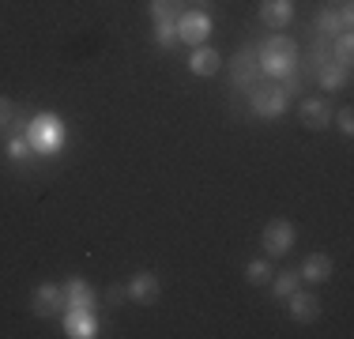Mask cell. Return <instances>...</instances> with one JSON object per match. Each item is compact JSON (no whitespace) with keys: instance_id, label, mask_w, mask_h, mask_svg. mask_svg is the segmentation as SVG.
<instances>
[{"instance_id":"6da1fadb","label":"cell","mask_w":354,"mask_h":339,"mask_svg":"<svg viewBox=\"0 0 354 339\" xmlns=\"http://www.w3.org/2000/svg\"><path fill=\"white\" fill-rule=\"evenodd\" d=\"M257 61H260V72H268L272 80H279L286 72H298V42L286 38V34H275V38H268L257 49Z\"/></svg>"},{"instance_id":"7a4b0ae2","label":"cell","mask_w":354,"mask_h":339,"mask_svg":"<svg viewBox=\"0 0 354 339\" xmlns=\"http://www.w3.org/2000/svg\"><path fill=\"white\" fill-rule=\"evenodd\" d=\"M27 140H30V147H35V151H41V155L61 151L64 147V125H61V117L38 113L35 121H30V129H27Z\"/></svg>"},{"instance_id":"3957f363","label":"cell","mask_w":354,"mask_h":339,"mask_svg":"<svg viewBox=\"0 0 354 339\" xmlns=\"http://www.w3.org/2000/svg\"><path fill=\"white\" fill-rule=\"evenodd\" d=\"M260 61H257V49L252 46H245V49H238V57L230 61V83L234 87H245V91H252L260 83Z\"/></svg>"},{"instance_id":"277c9868","label":"cell","mask_w":354,"mask_h":339,"mask_svg":"<svg viewBox=\"0 0 354 339\" xmlns=\"http://www.w3.org/2000/svg\"><path fill=\"white\" fill-rule=\"evenodd\" d=\"M249 102H252V113L257 117H268V121H275V117H283L286 109V95L279 91V83H272V87H252L249 91Z\"/></svg>"},{"instance_id":"5b68a950","label":"cell","mask_w":354,"mask_h":339,"mask_svg":"<svg viewBox=\"0 0 354 339\" xmlns=\"http://www.w3.org/2000/svg\"><path fill=\"white\" fill-rule=\"evenodd\" d=\"M30 309H35V317H61V313L68 309V302H64V286L41 283L35 291V298H30Z\"/></svg>"},{"instance_id":"8992f818","label":"cell","mask_w":354,"mask_h":339,"mask_svg":"<svg viewBox=\"0 0 354 339\" xmlns=\"http://www.w3.org/2000/svg\"><path fill=\"white\" fill-rule=\"evenodd\" d=\"M207 34H212V15L204 12H181L177 15V38L189 42V46H204Z\"/></svg>"},{"instance_id":"52a82bcc","label":"cell","mask_w":354,"mask_h":339,"mask_svg":"<svg viewBox=\"0 0 354 339\" xmlns=\"http://www.w3.org/2000/svg\"><path fill=\"white\" fill-rule=\"evenodd\" d=\"M294 223H286V219H272V223L264 226V234H260V241H264L268 257H283V253H290L294 245Z\"/></svg>"},{"instance_id":"ba28073f","label":"cell","mask_w":354,"mask_h":339,"mask_svg":"<svg viewBox=\"0 0 354 339\" xmlns=\"http://www.w3.org/2000/svg\"><path fill=\"white\" fill-rule=\"evenodd\" d=\"M64 332L72 339H95L98 336L95 309H64Z\"/></svg>"},{"instance_id":"9c48e42d","label":"cell","mask_w":354,"mask_h":339,"mask_svg":"<svg viewBox=\"0 0 354 339\" xmlns=\"http://www.w3.org/2000/svg\"><path fill=\"white\" fill-rule=\"evenodd\" d=\"M124 291H129L132 302L151 305V302H158V291H162V286H158V275H155V271H140V275L129 279V286H124Z\"/></svg>"},{"instance_id":"30bf717a","label":"cell","mask_w":354,"mask_h":339,"mask_svg":"<svg viewBox=\"0 0 354 339\" xmlns=\"http://www.w3.org/2000/svg\"><path fill=\"white\" fill-rule=\"evenodd\" d=\"M286 302H290V317L301 320V324H313V320L320 317V298L309 291H294L286 294Z\"/></svg>"},{"instance_id":"8fae6325","label":"cell","mask_w":354,"mask_h":339,"mask_svg":"<svg viewBox=\"0 0 354 339\" xmlns=\"http://www.w3.org/2000/svg\"><path fill=\"white\" fill-rule=\"evenodd\" d=\"M301 125H306L309 132H320L332 125V106H328L324 98H306L301 102Z\"/></svg>"},{"instance_id":"7c38bea8","label":"cell","mask_w":354,"mask_h":339,"mask_svg":"<svg viewBox=\"0 0 354 339\" xmlns=\"http://www.w3.org/2000/svg\"><path fill=\"white\" fill-rule=\"evenodd\" d=\"M64 302H68V309H95L98 294L87 279H68L64 283Z\"/></svg>"},{"instance_id":"4fadbf2b","label":"cell","mask_w":354,"mask_h":339,"mask_svg":"<svg viewBox=\"0 0 354 339\" xmlns=\"http://www.w3.org/2000/svg\"><path fill=\"white\" fill-rule=\"evenodd\" d=\"M320 87L324 91H343L351 83V64H339V61H324L320 64Z\"/></svg>"},{"instance_id":"5bb4252c","label":"cell","mask_w":354,"mask_h":339,"mask_svg":"<svg viewBox=\"0 0 354 339\" xmlns=\"http://www.w3.org/2000/svg\"><path fill=\"white\" fill-rule=\"evenodd\" d=\"M298 275L306 279V283H324V279L332 275V257H328V253H309L306 264L298 268Z\"/></svg>"},{"instance_id":"9a60e30c","label":"cell","mask_w":354,"mask_h":339,"mask_svg":"<svg viewBox=\"0 0 354 339\" xmlns=\"http://www.w3.org/2000/svg\"><path fill=\"white\" fill-rule=\"evenodd\" d=\"M260 19L268 23V27H286V23L294 19V4L290 0H264V4H260Z\"/></svg>"},{"instance_id":"2e32d148","label":"cell","mask_w":354,"mask_h":339,"mask_svg":"<svg viewBox=\"0 0 354 339\" xmlns=\"http://www.w3.org/2000/svg\"><path fill=\"white\" fill-rule=\"evenodd\" d=\"M218 64H223V57H218L212 46H196V53H192V61H189L192 75H215Z\"/></svg>"},{"instance_id":"e0dca14e","label":"cell","mask_w":354,"mask_h":339,"mask_svg":"<svg viewBox=\"0 0 354 339\" xmlns=\"http://www.w3.org/2000/svg\"><path fill=\"white\" fill-rule=\"evenodd\" d=\"M151 15H155V23H177L181 0H151Z\"/></svg>"},{"instance_id":"ac0fdd59","label":"cell","mask_w":354,"mask_h":339,"mask_svg":"<svg viewBox=\"0 0 354 339\" xmlns=\"http://www.w3.org/2000/svg\"><path fill=\"white\" fill-rule=\"evenodd\" d=\"M245 279L252 286L272 283V260H249V264H245Z\"/></svg>"},{"instance_id":"d6986e66","label":"cell","mask_w":354,"mask_h":339,"mask_svg":"<svg viewBox=\"0 0 354 339\" xmlns=\"http://www.w3.org/2000/svg\"><path fill=\"white\" fill-rule=\"evenodd\" d=\"M298 286H301V275H298V271H283L279 279H272V291L279 294V298H286V294H294Z\"/></svg>"},{"instance_id":"ffe728a7","label":"cell","mask_w":354,"mask_h":339,"mask_svg":"<svg viewBox=\"0 0 354 339\" xmlns=\"http://www.w3.org/2000/svg\"><path fill=\"white\" fill-rule=\"evenodd\" d=\"M317 27H320V34H335V30L347 34V27H343V15L332 12V8H324V12L317 15Z\"/></svg>"},{"instance_id":"44dd1931","label":"cell","mask_w":354,"mask_h":339,"mask_svg":"<svg viewBox=\"0 0 354 339\" xmlns=\"http://www.w3.org/2000/svg\"><path fill=\"white\" fill-rule=\"evenodd\" d=\"M155 42H158L162 49L181 46V38H177V23H155Z\"/></svg>"},{"instance_id":"7402d4cb","label":"cell","mask_w":354,"mask_h":339,"mask_svg":"<svg viewBox=\"0 0 354 339\" xmlns=\"http://www.w3.org/2000/svg\"><path fill=\"white\" fill-rule=\"evenodd\" d=\"M30 151H35V147H30L27 132H23V136H12V140H8V155H12L15 163H27V158H30Z\"/></svg>"},{"instance_id":"603a6c76","label":"cell","mask_w":354,"mask_h":339,"mask_svg":"<svg viewBox=\"0 0 354 339\" xmlns=\"http://www.w3.org/2000/svg\"><path fill=\"white\" fill-rule=\"evenodd\" d=\"M351 57H354V42H351V30H347V34H339V42H335V61L351 64Z\"/></svg>"},{"instance_id":"cb8c5ba5","label":"cell","mask_w":354,"mask_h":339,"mask_svg":"<svg viewBox=\"0 0 354 339\" xmlns=\"http://www.w3.org/2000/svg\"><path fill=\"white\" fill-rule=\"evenodd\" d=\"M335 125H339V132H343V136H351V132H354V113H351V106H343L339 113H335Z\"/></svg>"},{"instance_id":"d4e9b609","label":"cell","mask_w":354,"mask_h":339,"mask_svg":"<svg viewBox=\"0 0 354 339\" xmlns=\"http://www.w3.org/2000/svg\"><path fill=\"white\" fill-rule=\"evenodd\" d=\"M12 117H15V106L0 95V129H8V125H12Z\"/></svg>"},{"instance_id":"484cf974","label":"cell","mask_w":354,"mask_h":339,"mask_svg":"<svg viewBox=\"0 0 354 339\" xmlns=\"http://www.w3.org/2000/svg\"><path fill=\"white\" fill-rule=\"evenodd\" d=\"M124 298H129V291H124L121 283H113V286H109V291H106V302H109V305H121Z\"/></svg>"},{"instance_id":"4316f807","label":"cell","mask_w":354,"mask_h":339,"mask_svg":"<svg viewBox=\"0 0 354 339\" xmlns=\"http://www.w3.org/2000/svg\"><path fill=\"white\" fill-rule=\"evenodd\" d=\"M332 4H347V0H332Z\"/></svg>"}]
</instances>
